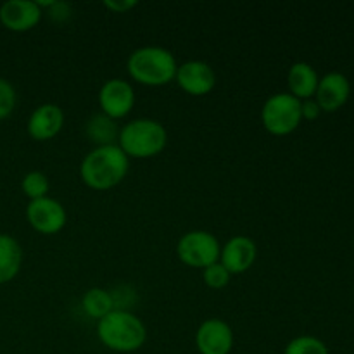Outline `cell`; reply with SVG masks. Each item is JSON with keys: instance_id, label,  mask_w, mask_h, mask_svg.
Wrapping results in <instances>:
<instances>
[{"instance_id": "cell-1", "label": "cell", "mask_w": 354, "mask_h": 354, "mask_svg": "<svg viewBox=\"0 0 354 354\" xmlns=\"http://www.w3.org/2000/svg\"><path fill=\"white\" fill-rule=\"evenodd\" d=\"M130 159L120 145H100L92 149L80 165V176L92 190H109L120 185L128 175Z\"/></svg>"}, {"instance_id": "cell-2", "label": "cell", "mask_w": 354, "mask_h": 354, "mask_svg": "<svg viewBox=\"0 0 354 354\" xmlns=\"http://www.w3.org/2000/svg\"><path fill=\"white\" fill-rule=\"evenodd\" d=\"M97 337L111 351L135 353L145 344L147 330L137 315L124 310H114L99 320Z\"/></svg>"}, {"instance_id": "cell-3", "label": "cell", "mask_w": 354, "mask_h": 354, "mask_svg": "<svg viewBox=\"0 0 354 354\" xmlns=\"http://www.w3.org/2000/svg\"><path fill=\"white\" fill-rule=\"evenodd\" d=\"M127 69L131 80L145 86H162L168 85L175 80L176 59L168 48L156 47H140L133 50L128 57Z\"/></svg>"}, {"instance_id": "cell-4", "label": "cell", "mask_w": 354, "mask_h": 354, "mask_svg": "<svg viewBox=\"0 0 354 354\" xmlns=\"http://www.w3.org/2000/svg\"><path fill=\"white\" fill-rule=\"evenodd\" d=\"M168 144V131L162 123L149 118H138L124 124L118 135V145L128 159L156 158Z\"/></svg>"}, {"instance_id": "cell-5", "label": "cell", "mask_w": 354, "mask_h": 354, "mask_svg": "<svg viewBox=\"0 0 354 354\" xmlns=\"http://www.w3.org/2000/svg\"><path fill=\"white\" fill-rule=\"evenodd\" d=\"M261 121L266 131L275 137H283L299 128L303 121L301 100L289 92L273 93L266 99L261 109Z\"/></svg>"}, {"instance_id": "cell-6", "label": "cell", "mask_w": 354, "mask_h": 354, "mask_svg": "<svg viewBox=\"0 0 354 354\" xmlns=\"http://www.w3.org/2000/svg\"><path fill=\"white\" fill-rule=\"evenodd\" d=\"M221 244L213 234L206 230L187 232L176 244V256L190 268L204 270L220 261Z\"/></svg>"}, {"instance_id": "cell-7", "label": "cell", "mask_w": 354, "mask_h": 354, "mask_svg": "<svg viewBox=\"0 0 354 354\" xmlns=\"http://www.w3.org/2000/svg\"><path fill=\"white\" fill-rule=\"evenodd\" d=\"M26 218L31 228L41 235L59 234L68 221L64 206L48 196L30 201V204L26 206Z\"/></svg>"}, {"instance_id": "cell-8", "label": "cell", "mask_w": 354, "mask_h": 354, "mask_svg": "<svg viewBox=\"0 0 354 354\" xmlns=\"http://www.w3.org/2000/svg\"><path fill=\"white\" fill-rule=\"evenodd\" d=\"M99 106L104 116L113 121L123 120L135 107V90L127 80H107L99 92Z\"/></svg>"}, {"instance_id": "cell-9", "label": "cell", "mask_w": 354, "mask_h": 354, "mask_svg": "<svg viewBox=\"0 0 354 354\" xmlns=\"http://www.w3.org/2000/svg\"><path fill=\"white\" fill-rule=\"evenodd\" d=\"M196 346L201 354H230L234 348V330L227 322L209 318L197 328Z\"/></svg>"}, {"instance_id": "cell-10", "label": "cell", "mask_w": 354, "mask_h": 354, "mask_svg": "<svg viewBox=\"0 0 354 354\" xmlns=\"http://www.w3.org/2000/svg\"><path fill=\"white\" fill-rule=\"evenodd\" d=\"M175 80L183 92L194 97L207 95L216 86L214 69L204 61H187L180 64Z\"/></svg>"}, {"instance_id": "cell-11", "label": "cell", "mask_w": 354, "mask_h": 354, "mask_svg": "<svg viewBox=\"0 0 354 354\" xmlns=\"http://www.w3.org/2000/svg\"><path fill=\"white\" fill-rule=\"evenodd\" d=\"M349 95H351L349 80L342 73L332 71L322 76L313 99L318 102L322 113H335L348 102Z\"/></svg>"}, {"instance_id": "cell-12", "label": "cell", "mask_w": 354, "mask_h": 354, "mask_svg": "<svg viewBox=\"0 0 354 354\" xmlns=\"http://www.w3.org/2000/svg\"><path fill=\"white\" fill-rule=\"evenodd\" d=\"M41 9L33 0H9L0 7V23L16 33L30 31L40 23Z\"/></svg>"}, {"instance_id": "cell-13", "label": "cell", "mask_w": 354, "mask_h": 354, "mask_svg": "<svg viewBox=\"0 0 354 354\" xmlns=\"http://www.w3.org/2000/svg\"><path fill=\"white\" fill-rule=\"evenodd\" d=\"M64 127V111L57 104H41L28 120V135L37 142L52 140Z\"/></svg>"}, {"instance_id": "cell-14", "label": "cell", "mask_w": 354, "mask_h": 354, "mask_svg": "<svg viewBox=\"0 0 354 354\" xmlns=\"http://www.w3.org/2000/svg\"><path fill=\"white\" fill-rule=\"evenodd\" d=\"M258 248L254 241L245 235H235L225 245H221L220 263L230 272V275L244 273L254 265Z\"/></svg>"}, {"instance_id": "cell-15", "label": "cell", "mask_w": 354, "mask_h": 354, "mask_svg": "<svg viewBox=\"0 0 354 354\" xmlns=\"http://www.w3.org/2000/svg\"><path fill=\"white\" fill-rule=\"evenodd\" d=\"M318 76L317 69L308 62H294L287 73V85H289V93L299 100L313 99L317 93Z\"/></svg>"}, {"instance_id": "cell-16", "label": "cell", "mask_w": 354, "mask_h": 354, "mask_svg": "<svg viewBox=\"0 0 354 354\" xmlns=\"http://www.w3.org/2000/svg\"><path fill=\"white\" fill-rule=\"evenodd\" d=\"M23 265V249L19 242L7 234H0V283L14 280Z\"/></svg>"}, {"instance_id": "cell-17", "label": "cell", "mask_w": 354, "mask_h": 354, "mask_svg": "<svg viewBox=\"0 0 354 354\" xmlns=\"http://www.w3.org/2000/svg\"><path fill=\"white\" fill-rule=\"evenodd\" d=\"M82 308L86 317L100 320L106 315H109L111 311H114V299L111 292H107L106 289L92 287V289H88L83 294Z\"/></svg>"}, {"instance_id": "cell-18", "label": "cell", "mask_w": 354, "mask_h": 354, "mask_svg": "<svg viewBox=\"0 0 354 354\" xmlns=\"http://www.w3.org/2000/svg\"><path fill=\"white\" fill-rule=\"evenodd\" d=\"M86 135L90 140L95 142L97 147H100V145H113L114 138H118L120 131L111 118L97 114V116L90 118L86 123Z\"/></svg>"}, {"instance_id": "cell-19", "label": "cell", "mask_w": 354, "mask_h": 354, "mask_svg": "<svg viewBox=\"0 0 354 354\" xmlns=\"http://www.w3.org/2000/svg\"><path fill=\"white\" fill-rule=\"evenodd\" d=\"M21 189L26 197H30V201L41 199V197H47L48 190H50V183L45 173L41 171H30L23 176V182H21Z\"/></svg>"}, {"instance_id": "cell-20", "label": "cell", "mask_w": 354, "mask_h": 354, "mask_svg": "<svg viewBox=\"0 0 354 354\" xmlns=\"http://www.w3.org/2000/svg\"><path fill=\"white\" fill-rule=\"evenodd\" d=\"M283 354H328V348L322 339L313 335H299L286 346Z\"/></svg>"}, {"instance_id": "cell-21", "label": "cell", "mask_w": 354, "mask_h": 354, "mask_svg": "<svg viewBox=\"0 0 354 354\" xmlns=\"http://www.w3.org/2000/svg\"><path fill=\"white\" fill-rule=\"evenodd\" d=\"M230 279H232L230 272H228L220 261L203 270V280L209 289H214V290L225 289V287L228 286V282H230Z\"/></svg>"}, {"instance_id": "cell-22", "label": "cell", "mask_w": 354, "mask_h": 354, "mask_svg": "<svg viewBox=\"0 0 354 354\" xmlns=\"http://www.w3.org/2000/svg\"><path fill=\"white\" fill-rule=\"evenodd\" d=\"M17 95L14 90L12 83L7 80L0 78V121L9 118L12 114L14 107H16Z\"/></svg>"}, {"instance_id": "cell-23", "label": "cell", "mask_w": 354, "mask_h": 354, "mask_svg": "<svg viewBox=\"0 0 354 354\" xmlns=\"http://www.w3.org/2000/svg\"><path fill=\"white\" fill-rule=\"evenodd\" d=\"M301 114H303V120L313 121L317 120L318 116L322 114L320 106L315 99H308V100H301Z\"/></svg>"}, {"instance_id": "cell-24", "label": "cell", "mask_w": 354, "mask_h": 354, "mask_svg": "<svg viewBox=\"0 0 354 354\" xmlns=\"http://www.w3.org/2000/svg\"><path fill=\"white\" fill-rule=\"evenodd\" d=\"M104 7L116 14H124L133 9V7H137V2H133V0H106Z\"/></svg>"}, {"instance_id": "cell-25", "label": "cell", "mask_w": 354, "mask_h": 354, "mask_svg": "<svg viewBox=\"0 0 354 354\" xmlns=\"http://www.w3.org/2000/svg\"><path fill=\"white\" fill-rule=\"evenodd\" d=\"M48 9H50V17L55 21H66L71 14V7L64 2H54Z\"/></svg>"}]
</instances>
